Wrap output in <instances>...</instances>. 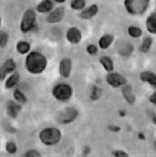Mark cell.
I'll use <instances>...</instances> for the list:
<instances>
[{
	"label": "cell",
	"instance_id": "cell-1",
	"mask_svg": "<svg viewBox=\"0 0 156 157\" xmlns=\"http://www.w3.org/2000/svg\"><path fill=\"white\" fill-rule=\"evenodd\" d=\"M25 66L29 74L40 75L46 69L47 59L40 52H30L25 58Z\"/></svg>",
	"mask_w": 156,
	"mask_h": 157
},
{
	"label": "cell",
	"instance_id": "cell-2",
	"mask_svg": "<svg viewBox=\"0 0 156 157\" xmlns=\"http://www.w3.org/2000/svg\"><path fill=\"white\" fill-rule=\"evenodd\" d=\"M39 138L45 146H55L61 139V131L55 127L44 128L40 132Z\"/></svg>",
	"mask_w": 156,
	"mask_h": 157
},
{
	"label": "cell",
	"instance_id": "cell-3",
	"mask_svg": "<svg viewBox=\"0 0 156 157\" xmlns=\"http://www.w3.org/2000/svg\"><path fill=\"white\" fill-rule=\"evenodd\" d=\"M124 7L126 11L131 15H142L150 5V0H124Z\"/></svg>",
	"mask_w": 156,
	"mask_h": 157
},
{
	"label": "cell",
	"instance_id": "cell-4",
	"mask_svg": "<svg viewBox=\"0 0 156 157\" xmlns=\"http://www.w3.org/2000/svg\"><path fill=\"white\" fill-rule=\"evenodd\" d=\"M36 11L33 9H27L23 14V17L20 24V29L23 33H28L36 25Z\"/></svg>",
	"mask_w": 156,
	"mask_h": 157
},
{
	"label": "cell",
	"instance_id": "cell-5",
	"mask_svg": "<svg viewBox=\"0 0 156 157\" xmlns=\"http://www.w3.org/2000/svg\"><path fill=\"white\" fill-rule=\"evenodd\" d=\"M52 94L55 99L64 102L68 101L73 96V88L68 84H59L53 88Z\"/></svg>",
	"mask_w": 156,
	"mask_h": 157
},
{
	"label": "cell",
	"instance_id": "cell-6",
	"mask_svg": "<svg viewBox=\"0 0 156 157\" xmlns=\"http://www.w3.org/2000/svg\"><path fill=\"white\" fill-rule=\"evenodd\" d=\"M78 116V111L73 107L69 106L62 109L59 115V121L62 124H70L75 121Z\"/></svg>",
	"mask_w": 156,
	"mask_h": 157
},
{
	"label": "cell",
	"instance_id": "cell-7",
	"mask_svg": "<svg viewBox=\"0 0 156 157\" xmlns=\"http://www.w3.org/2000/svg\"><path fill=\"white\" fill-rule=\"evenodd\" d=\"M106 82L113 88L122 87L126 84V79L123 75L119 73H109L106 75Z\"/></svg>",
	"mask_w": 156,
	"mask_h": 157
},
{
	"label": "cell",
	"instance_id": "cell-8",
	"mask_svg": "<svg viewBox=\"0 0 156 157\" xmlns=\"http://www.w3.org/2000/svg\"><path fill=\"white\" fill-rule=\"evenodd\" d=\"M65 15V9L62 7L56 8L49 12L46 18V22L49 24H58L62 21Z\"/></svg>",
	"mask_w": 156,
	"mask_h": 157
},
{
	"label": "cell",
	"instance_id": "cell-9",
	"mask_svg": "<svg viewBox=\"0 0 156 157\" xmlns=\"http://www.w3.org/2000/svg\"><path fill=\"white\" fill-rule=\"evenodd\" d=\"M66 38L72 44H78L82 40V32L75 26L70 27L67 31Z\"/></svg>",
	"mask_w": 156,
	"mask_h": 157
},
{
	"label": "cell",
	"instance_id": "cell-10",
	"mask_svg": "<svg viewBox=\"0 0 156 157\" xmlns=\"http://www.w3.org/2000/svg\"><path fill=\"white\" fill-rule=\"evenodd\" d=\"M21 108H22L21 105L16 101L10 100V101L7 102V105H6L7 114L9 115V117H10L12 119H16L17 118V116L19 115V113L21 111Z\"/></svg>",
	"mask_w": 156,
	"mask_h": 157
},
{
	"label": "cell",
	"instance_id": "cell-11",
	"mask_svg": "<svg viewBox=\"0 0 156 157\" xmlns=\"http://www.w3.org/2000/svg\"><path fill=\"white\" fill-rule=\"evenodd\" d=\"M72 67H73V63L70 59L66 58V59H61L59 62V74H60V75L64 78L70 77V73H72Z\"/></svg>",
	"mask_w": 156,
	"mask_h": 157
},
{
	"label": "cell",
	"instance_id": "cell-12",
	"mask_svg": "<svg viewBox=\"0 0 156 157\" xmlns=\"http://www.w3.org/2000/svg\"><path fill=\"white\" fill-rule=\"evenodd\" d=\"M98 12H99L98 5L93 4L86 9L82 10V11L80 12V18L83 20H89V19H91L94 16H96Z\"/></svg>",
	"mask_w": 156,
	"mask_h": 157
},
{
	"label": "cell",
	"instance_id": "cell-13",
	"mask_svg": "<svg viewBox=\"0 0 156 157\" xmlns=\"http://www.w3.org/2000/svg\"><path fill=\"white\" fill-rule=\"evenodd\" d=\"M122 87L123 88L121 89V92H122L124 99L126 100V102L129 105H134L135 103V96L133 92L132 86L125 84L124 86H122Z\"/></svg>",
	"mask_w": 156,
	"mask_h": 157
},
{
	"label": "cell",
	"instance_id": "cell-14",
	"mask_svg": "<svg viewBox=\"0 0 156 157\" xmlns=\"http://www.w3.org/2000/svg\"><path fill=\"white\" fill-rule=\"evenodd\" d=\"M146 28L150 34H156V9L147 17Z\"/></svg>",
	"mask_w": 156,
	"mask_h": 157
},
{
	"label": "cell",
	"instance_id": "cell-15",
	"mask_svg": "<svg viewBox=\"0 0 156 157\" xmlns=\"http://www.w3.org/2000/svg\"><path fill=\"white\" fill-rule=\"evenodd\" d=\"M140 80L142 82L148 83L150 86H152L153 88H156V75L153 74L152 72H150V71H145V72H142L139 75Z\"/></svg>",
	"mask_w": 156,
	"mask_h": 157
},
{
	"label": "cell",
	"instance_id": "cell-16",
	"mask_svg": "<svg viewBox=\"0 0 156 157\" xmlns=\"http://www.w3.org/2000/svg\"><path fill=\"white\" fill-rule=\"evenodd\" d=\"M53 8H54V3L52 0H41L37 5V11L44 14L52 11Z\"/></svg>",
	"mask_w": 156,
	"mask_h": 157
},
{
	"label": "cell",
	"instance_id": "cell-17",
	"mask_svg": "<svg viewBox=\"0 0 156 157\" xmlns=\"http://www.w3.org/2000/svg\"><path fill=\"white\" fill-rule=\"evenodd\" d=\"M19 81H20V74L18 72H13L10 75V76L6 80L5 88L7 90H10L15 87V86L19 83Z\"/></svg>",
	"mask_w": 156,
	"mask_h": 157
},
{
	"label": "cell",
	"instance_id": "cell-18",
	"mask_svg": "<svg viewBox=\"0 0 156 157\" xmlns=\"http://www.w3.org/2000/svg\"><path fill=\"white\" fill-rule=\"evenodd\" d=\"M118 52L121 56H123V58H129L134 52V46H133V44H127L126 42V44H124L119 47Z\"/></svg>",
	"mask_w": 156,
	"mask_h": 157
},
{
	"label": "cell",
	"instance_id": "cell-19",
	"mask_svg": "<svg viewBox=\"0 0 156 157\" xmlns=\"http://www.w3.org/2000/svg\"><path fill=\"white\" fill-rule=\"evenodd\" d=\"M113 41H114V36L111 34H105L99 40V45L102 49H107Z\"/></svg>",
	"mask_w": 156,
	"mask_h": 157
},
{
	"label": "cell",
	"instance_id": "cell-20",
	"mask_svg": "<svg viewBox=\"0 0 156 157\" xmlns=\"http://www.w3.org/2000/svg\"><path fill=\"white\" fill-rule=\"evenodd\" d=\"M100 63L102 64L104 69L108 73L112 72V71L114 70V62H113V60L109 58V56H102L100 59Z\"/></svg>",
	"mask_w": 156,
	"mask_h": 157
},
{
	"label": "cell",
	"instance_id": "cell-21",
	"mask_svg": "<svg viewBox=\"0 0 156 157\" xmlns=\"http://www.w3.org/2000/svg\"><path fill=\"white\" fill-rule=\"evenodd\" d=\"M30 48H31L30 44H28L27 41H25V40H20L17 42V44H16V50L21 55L27 54L30 51Z\"/></svg>",
	"mask_w": 156,
	"mask_h": 157
},
{
	"label": "cell",
	"instance_id": "cell-22",
	"mask_svg": "<svg viewBox=\"0 0 156 157\" xmlns=\"http://www.w3.org/2000/svg\"><path fill=\"white\" fill-rule=\"evenodd\" d=\"M2 67H3V69L5 70V72L7 74H10V73L15 72V70H16V62L14 61L13 59H7L4 62Z\"/></svg>",
	"mask_w": 156,
	"mask_h": 157
},
{
	"label": "cell",
	"instance_id": "cell-23",
	"mask_svg": "<svg viewBox=\"0 0 156 157\" xmlns=\"http://www.w3.org/2000/svg\"><path fill=\"white\" fill-rule=\"evenodd\" d=\"M128 34L130 37L134 38V39H137L139 37H141L142 35V29L140 27L135 26V25H131L128 27Z\"/></svg>",
	"mask_w": 156,
	"mask_h": 157
},
{
	"label": "cell",
	"instance_id": "cell-24",
	"mask_svg": "<svg viewBox=\"0 0 156 157\" xmlns=\"http://www.w3.org/2000/svg\"><path fill=\"white\" fill-rule=\"evenodd\" d=\"M13 98L19 104H25L27 102L26 96L20 90H18V89L14 90V92H13Z\"/></svg>",
	"mask_w": 156,
	"mask_h": 157
},
{
	"label": "cell",
	"instance_id": "cell-25",
	"mask_svg": "<svg viewBox=\"0 0 156 157\" xmlns=\"http://www.w3.org/2000/svg\"><path fill=\"white\" fill-rule=\"evenodd\" d=\"M151 44H152V40L150 37H147L143 40V42L141 46L139 47V51L142 52V53H148L151 47Z\"/></svg>",
	"mask_w": 156,
	"mask_h": 157
},
{
	"label": "cell",
	"instance_id": "cell-26",
	"mask_svg": "<svg viewBox=\"0 0 156 157\" xmlns=\"http://www.w3.org/2000/svg\"><path fill=\"white\" fill-rule=\"evenodd\" d=\"M86 0H72L70 1V8L74 10H81L86 7Z\"/></svg>",
	"mask_w": 156,
	"mask_h": 157
},
{
	"label": "cell",
	"instance_id": "cell-27",
	"mask_svg": "<svg viewBox=\"0 0 156 157\" xmlns=\"http://www.w3.org/2000/svg\"><path fill=\"white\" fill-rule=\"evenodd\" d=\"M101 96H102V90L99 87H97V86H93L90 99L92 100V101H97V100H99L101 98Z\"/></svg>",
	"mask_w": 156,
	"mask_h": 157
},
{
	"label": "cell",
	"instance_id": "cell-28",
	"mask_svg": "<svg viewBox=\"0 0 156 157\" xmlns=\"http://www.w3.org/2000/svg\"><path fill=\"white\" fill-rule=\"evenodd\" d=\"M5 148H6L7 152L10 153V154H14V153L17 152V145L14 143V142H12V141L7 142Z\"/></svg>",
	"mask_w": 156,
	"mask_h": 157
},
{
	"label": "cell",
	"instance_id": "cell-29",
	"mask_svg": "<svg viewBox=\"0 0 156 157\" xmlns=\"http://www.w3.org/2000/svg\"><path fill=\"white\" fill-rule=\"evenodd\" d=\"M9 41V34L3 30H0V48H4Z\"/></svg>",
	"mask_w": 156,
	"mask_h": 157
},
{
	"label": "cell",
	"instance_id": "cell-30",
	"mask_svg": "<svg viewBox=\"0 0 156 157\" xmlns=\"http://www.w3.org/2000/svg\"><path fill=\"white\" fill-rule=\"evenodd\" d=\"M24 156H25V157H40L41 154L37 150H28L27 151L25 152Z\"/></svg>",
	"mask_w": 156,
	"mask_h": 157
},
{
	"label": "cell",
	"instance_id": "cell-31",
	"mask_svg": "<svg viewBox=\"0 0 156 157\" xmlns=\"http://www.w3.org/2000/svg\"><path fill=\"white\" fill-rule=\"evenodd\" d=\"M87 52L89 54V55H96L98 53V48L96 45L94 44H89L88 47H87Z\"/></svg>",
	"mask_w": 156,
	"mask_h": 157
},
{
	"label": "cell",
	"instance_id": "cell-32",
	"mask_svg": "<svg viewBox=\"0 0 156 157\" xmlns=\"http://www.w3.org/2000/svg\"><path fill=\"white\" fill-rule=\"evenodd\" d=\"M112 155L114 157H128L129 156L128 153L123 151H115L112 152Z\"/></svg>",
	"mask_w": 156,
	"mask_h": 157
},
{
	"label": "cell",
	"instance_id": "cell-33",
	"mask_svg": "<svg viewBox=\"0 0 156 157\" xmlns=\"http://www.w3.org/2000/svg\"><path fill=\"white\" fill-rule=\"evenodd\" d=\"M108 130L112 133H119L120 132L121 128L120 126H117V125H108Z\"/></svg>",
	"mask_w": 156,
	"mask_h": 157
},
{
	"label": "cell",
	"instance_id": "cell-34",
	"mask_svg": "<svg viewBox=\"0 0 156 157\" xmlns=\"http://www.w3.org/2000/svg\"><path fill=\"white\" fill-rule=\"evenodd\" d=\"M7 73L5 72V70L3 69V67H0V81H3L6 78Z\"/></svg>",
	"mask_w": 156,
	"mask_h": 157
},
{
	"label": "cell",
	"instance_id": "cell-35",
	"mask_svg": "<svg viewBox=\"0 0 156 157\" xmlns=\"http://www.w3.org/2000/svg\"><path fill=\"white\" fill-rule=\"evenodd\" d=\"M150 102L152 105H156V92H153V93L150 96Z\"/></svg>",
	"mask_w": 156,
	"mask_h": 157
},
{
	"label": "cell",
	"instance_id": "cell-36",
	"mask_svg": "<svg viewBox=\"0 0 156 157\" xmlns=\"http://www.w3.org/2000/svg\"><path fill=\"white\" fill-rule=\"evenodd\" d=\"M138 138H140L141 140H144V139H145V136H144V134H143L142 132H140V133L138 134Z\"/></svg>",
	"mask_w": 156,
	"mask_h": 157
},
{
	"label": "cell",
	"instance_id": "cell-37",
	"mask_svg": "<svg viewBox=\"0 0 156 157\" xmlns=\"http://www.w3.org/2000/svg\"><path fill=\"white\" fill-rule=\"evenodd\" d=\"M151 121H152V122L154 123V124H156V114H152L151 115Z\"/></svg>",
	"mask_w": 156,
	"mask_h": 157
},
{
	"label": "cell",
	"instance_id": "cell-38",
	"mask_svg": "<svg viewBox=\"0 0 156 157\" xmlns=\"http://www.w3.org/2000/svg\"><path fill=\"white\" fill-rule=\"evenodd\" d=\"M54 1H55V3H59V4H62V3L66 2V0H54Z\"/></svg>",
	"mask_w": 156,
	"mask_h": 157
},
{
	"label": "cell",
	"instance_id": "cell-39",
	"mask_svg": "<svg viewBox=\"0 0 156 157\" xmlns=\"http://www.w3.org/2000/svg\"><path fill=\"white\" fill-rule=\"evenodd\" d=\"M119 112H120V117H124V116H125V112H124V111L120 110Z\"/></svg>",
	"mask_w": 156,
	"mask_h": 157
},
{
	"label": "cell",
	"instance_id": "cell-40",
	"mask_svg": "<svg viewBox=\"0 0 156 157\" xmlns=\"http://www.w3.org/2000/svg\"><path fill=\"white\" fill-rule=\"evenodd\" d=\"M154 147H155V149H156V139H155V141H154Z\"/></svg>",
	"mask_w": 156,
	"mask_h": 157
},
{
	"label": "cell",
	"instance_id": "cell-41",
	"mask_svg": "<svg viewBox=\"0 0 156 157\" xmlns=\"http://www.w3.org/2000/svg\"><path fill=\"white\" fill-rule=\"evenodd\" d=\"M0 25H1V17H0Z\"/></svg>",
	"mask_w": 156,
	"mask_h": 157
}]
</instances>
